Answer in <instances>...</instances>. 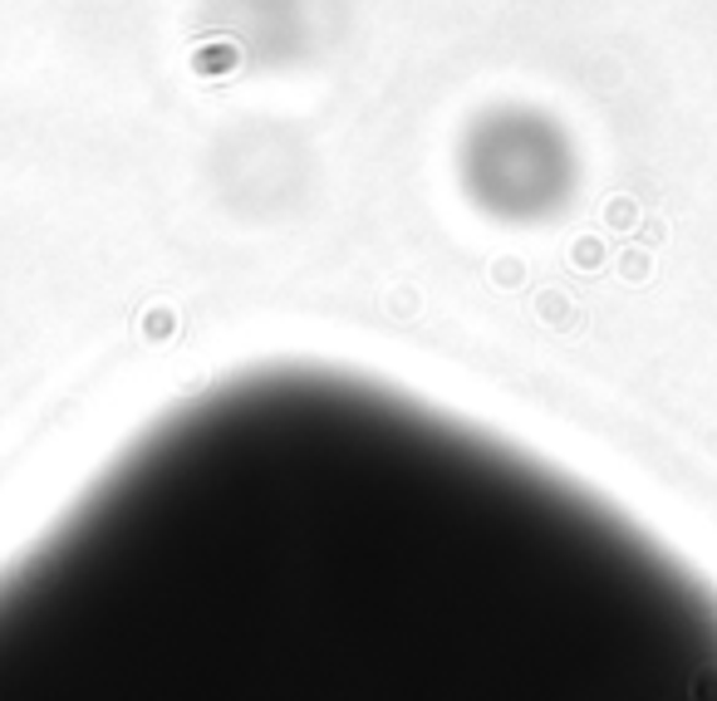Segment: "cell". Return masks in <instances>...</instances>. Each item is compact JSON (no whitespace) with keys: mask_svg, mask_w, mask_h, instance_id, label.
Segmentation results:
<instances>
[{"mask_svg":"<svg viewBox=\"0 0 717 701\" xmlns=\"http://www.w3.org/2000/svg\"><path fill=\"white\" fill-rule=\"evenodd\" d=\"M0 701H717V588L511 436L261 363L0 569Z\"/></svg>","mask_w":717,"mask_h":701,"instance_id":"cell-1","label":"cell"}]
</instances>
